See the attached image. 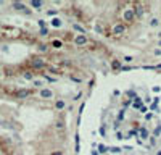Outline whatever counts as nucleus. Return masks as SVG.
<instances>
[{
  "mask_svg": "<svg viewBox=\"0 0 161 155\" xmlns=\"http://www.w3.org/2000/svg\"><path fill=\"white\" fill-rule=\"evenodd\" d=\"M124 18H126V21L134 20V11H132V10H127V11H126V15H124Z\"/></svg>",
  "mask_w": 161,
  "mask_h": 155,
  "instance_id": "obj_5",
  "label": "nucleus"
},
{
  "mask_svg": "<svg viewBox=\"0 0 161 155\" xmlns=\"http://www.w3.org/2000/svg\"><path fill=\"white\" fill-rule=\"evenodd\" d=\"M40 97H42V99H52L53 97V92L50 91V89H40Z\"/></svg>",
  "mask_w": 161,
  "mask_h": 155,
  "instance_id": "obj_3",
  "label": "nucleus"
},
{
  "mask_svg": "<svg viewBox=\"0 0 161 155\" xmlns=\"http://www.w3.org/2000/svg\"><path fill=\"white\" fill-rule=\"evenodd\" d=\"M31 7H34V8H40V7H42V2H31Z\"/></svg>",
  "mask_w": 161,
  "mask_h": 155,
  "instance_id": "obj_10",
  "label": "nucleus"
},
{
  "mask_svg": "<svg viewBox=\"0 0 161 155\" xmlns=\"http://www.w3.org/2000/svg\"><path fill=\"white\" fill-rule=\"evenodd\" d=\"M32 94H34V89H16L15 92H11V95L16 99H26Z\"/></svg>",
  "mask_w": 161,
  "mask_h": 155,
  "instance_id": "obj_1",
  "label": "nucleus"
},
{
  "mask_svg": "<svg viewBox=\"0 0 161 155\" xmlns=\"http://www.w3.org/2000/svg\"><path fill=\"white\" fill-rule=\"evenodd\" d=\"M86 42H87V39L84 37V36H77V37H76V44L81 45V44H86Z\"/></svg>",
  "mask_w": 161,
  "mask_h": 155,
  "instance_id": "obj_7",
  "label": "nucleus"
},
{
  "mask_svg": "<svg viewBox=\"0 0 161 155\" xmlns=\"http://www.w3.org/2000/svg\"><path fill=\"white\" fill-rule=\"evenodd\" d=\"M31 66L34 70H42L45 66V62L42 60V58H39V57H32L31 58Z\"/></svg>",
  "mask_w": 161,
  "mask_h": 155,
  "instance_id": "obj_2",
  "label": "nucleus"
},
{
  "mask_svg": "<svg viewBox=\"0 0 161 155\" xmlns=\"http://www.w3.org/2000/svg\"><path fill=\"white\" fill-rule=\"evenodd\" d=\"M23 76H24V79H27V81H32V79H34V74L31 73V71H26Z\"/></svg>",
  "mask_w": 161,
  "mask_h": 155,
  "instance_id": "obj_8",
  "label": "nucleus"
},
{
  "mask_svg": "<svg viewBox=\"0 0 161 155\" xmlns=\"http://www.w3.org/2000/svg\"><path fill=\"white\" fill-rule=\"evenodd\" d=\"M13 8H15V10H21V11H24V13H31V11L26 8V5L21 3V2H15V3H13Z\"/></svg>",
  "mask_w": 161,
  "mask_h": 155,
  "instance_id": "obj_4",
  "label": "nucleus"
},
{
  "mask_svg": "<svg viewBox=\"0 0 161 155\" xmlns=\"http://www.w3.org/2000/svg\"><path fill=\"white\" fill-rule=\"evenodd\" d=\"M52 155H63V153H61V152H53Z\"/></svg>",
  "mask_w": 161,
  "mask_h": 155,
  "instance_id": "obj_14",
  "label": "nucleus"
},
{
  "mask_svg": "<svg viewBox=\"0 0 161 155\" xmlns=\"http://www.w3.org/2000/svg\"><path fill=\"white\" fill-rule=\"evenodd\" d=\"M2 78H3V71L0 70V79H2Z\"/></svg>",
  "mask_w": 161,
  "mask_h": 155,
  "instance_id": "obj_15",
  "label": "nucleus"
},
{
  "mask_svg": "<svg viewBox=\"0 0 161 155\" xmlns=\"http://www.w3.org/2000/svg\"><path fill=\"white\" fill-rule=\"evenodd\" d=\"M61 45V42H58V40H55V42H53V47H60Z\"/></svg>",
  "mask_w": 161,
  "mask_h": 155,
  "instance_id": "obj_13",
  "label": "nucleus"
},
{
  "mask_svg": "<svg viewBox=\"0 0 161 155\" xmlns=\"http://www.w3.org/2000/svg\"><path fill=\"white\" fill-rule=\"evenodd\" d=\"M52 26L53 28H60V26H61V21H60V20H53L52 21Z\"/></svg>",
  "mask_w": 161,
  "mask_h": 155,
  "instance_id": "obj_9",
  "label": "nucleus"
},
{
  "mask_svg": "<svg viewBox=\"0 0 161 155\" xmlns=\"http://www.w3.org/2000/svg\"><path fill=\"white\" fill-rule=\"evenodd\" d=\"M47 49H49V45H47V44H40L39 45V50L40 52H47Z\"/></svg>",
  "mask_w": 161,
  "mask_h": 155,
  "instance_id": "obj_11",
  "label": "nucleus"
},
{
  "mask_svg": "<svg viewBox=\"0 0 161 155\" xmlns=\"http://www.w3.org/2000/svg\"><path fill=\"white\" fill-rule=\"evenodd\" d=\"M122 31H124V26H116V28H115V32H116V34H121Z\"/></svg>",
  "mask_w": 161,
  "mask_h": 155,
  "instance_id": "obj_12",
  "label": "nucleus"
},
{
  "mask_svg": "<svg viewBox=\"0 0 161 155\" xmlns=\"http://www.w3.org/2000/svg\"><path fill=\"white\" fill-rule=\"evenodd\" d=\"M64 105H66V104H64L63 100H56V102H55V108H56V110H63Z\"/></svg>",
  "mask_w": 161,
  "mask_h": 155,
  "instance_id": "obj_6",
  "label": "nucleus"
}]
</instances>
